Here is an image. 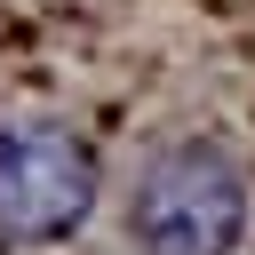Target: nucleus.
Masks as SVG:
<instances>
[{
  "label": "nucleus",
  "mask_w": 255,
  "mask_h": 255,
  "mask_svg": "<svg viewBox=\"0 0 255 255\" xmlns=\"http://www.w3.org/2000/svg\"><path fill=\"white\" fill-rule=\"evenodd\" d=\"M247 175L215 143H175L135 183V255H231L247 239Z\"/></svg>",
  "instance_id": "1"
},
{
  "label": "nucleus",
  "mask_w": 255,
  "mask_h": 255,
  "mask_svg": "<svg viewBox=\"0 0 255 255\" xmlns=\"http://www.w3.org/2000/svg\"><path fill=\"white\" fill-rule=\"evenodd\" d=\"M96 207V151L64 120H16L0 128V239L48 247L72 239Z\"/></svg>",
  "instance_id": "2"
}]
</instances>
